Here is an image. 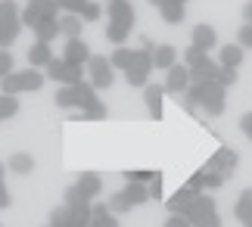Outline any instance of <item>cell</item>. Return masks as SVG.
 Masks as SVG:
<instances>
[{
  "instance_id": "cell-1",
  "label": "cell",
  "mask_w": 252,
  "mask_h": 227,
  "mask_svg": "<svg viewBox=\"0 0 252 227\" xmlns=\"http://www.w3.org/2000/svg\"><path fill=\"white\" fill-rule=\"evenodd\" d=\"M47 81V75L41 72V68H34V65H28L22 68V72H9L6 78H0V94H28V91H41Z\"/></svg>"
},
{
  "instance_id": "cell-2",
  "label": "cell",
  "mask_w": 252,
  "mask_h": 227,
  "mask_svg": "<svg viewBox=\"0 0 252 227\" xmlns=\"http://www.w3.org/2000/svg\"><path fill=\"white\" fill-rule=\"evenodd\" d=\"M22 28H25V22H22L19 3L16 0H0V50H9Z\"/></svg>"
},
{
  "instance_id": "cell-3",
  "label": "cell",
  "mask_w": 252,
  "mask_h": 227,
  "mask_svg": "<svg viewBox=\"0 0 252 227\" xmlns=\"http://www.w3.org/2000/svg\"><path fill=\"white\" fill-rule=\"evenodd\" d=\"M187 221L193 227H221V215L215 209V199H209L206 193H199L193 205L187 209Z\"/></svg>"
},
{
  "instance_id": "cell-4",
  "label": "cell",
  "mask_w": 252,
  "mask_h": 227,
  "mask_svg": "<svg viewBox=\"0 0 252 227\" xmlns=\"http://www.w3.org/2000/svg\"><path fill=\"white\" fill-rule=\"evenodd\" d=\"M153 50H134V59H131V65L125 68V78H128V84L131 87H147L150 84V75H153Z\"/></svg>"
},
{
  "instance_id": "cell-5",
  "label": "cell",
  "mask_w": 252,
  "mask_h": 227,
  "mask_svg": "<svg viewBox=\"0 0 252 227\" xmlns=\"http://www.w3.org/2000/svg\"><path fill=\"white\" fill-rule=\"evenodd\" d=\"M44 75L53 78L56 84H81V81H84V65H78V63H65L63 56H60V59L53 56L50 63H47Z\"/></svg>"
},
{
  "instance_id": "cell-6",
  "label": "cell",
  "mask_w": 252,
  "mask_h": 227,
  "mask_svg": "<svg viewBox=\"0 0 252 227\" xmlns=\"http://www.w3.org/2000/svg\"><path fill=\"white\" fill-rule=\"evenodd\" d=\"M87 81H91L96 91L112 87L115 68H112V63H109V56H91V59H87Z\"/></svg>"
},
{
  "instance_id": "cell-7",
  "label": "cell",
  "mask_w": 252,
  "mask_h": 227,
  "mask_svg": "<svg viewBox=\"0 0 252 227\" xmlns=\"http://www.w3.org/2000/svg\"><path fill=\"white\" fill-rule=\"evenodd\" d=\"M56 16H60V3H56V0H28V6L22 9V22H25V28H32V32H34L37 22L56 19Z\"/></svg>"
},
{
  "instance_id": "cell-8",
  "label": "cell",
  "mask_w": 252,
  "mask_h": 227,
  "mask_svg": "<svg viewBox=\"0 0 252 227\" xmlns=\"http://www.w3.org/2000/svg\"><path fill=\"white\" fill-rule=\"evenodd\" d=\"M193 84V78H190V68L184 65V63H174L168 68V75H165V94H174V97H184L187 94V87Z\"/></svg>"
},
{
  "instance_id": "cell-9",
  "label": "cell",
  "mask_w": 252,
  "mask_h": 227,
  "mask_svg": "<svg viewBox=\"0 0 252 227\" xmlns=\"http://www.w3.org/2000/svg\"><path fill=\"white\" fill-rule=\"evenodd\" d=\"M63 59H65V63H78V65H84L87 59H91V47H87L84 37H65Z\"/></svg>"
},
{
  "instance_id": "cell-10",
  "label": "cell",
  "mask_w": 252,
  "mask_h": 227,
  "mask_svg": "<svg viewBox=\"0 0 252 227\" xmlns=\"http://www.w3.org/2000/svg\"><path fill=\"white\" fill-rule=\"evenodd\" d=\"M187 68H190V78H193V84H199V81H218L221 63H215V59H209V56H202L196 65H187Z\"/></svg>"
},
{
  "instance_id": "cell-11",
  "label": "cell",
  "mask_w": 252,
  "mask_h": 227,
  "mask_svg": "<svg viewBox=\"0 0 252 227\" xmlns=\"http://www.w3.org/2000/svg\"><path fill=\"white\" fill-rule=\"evenodd\" d=\"M196 196H199V193L193 190V187L184 184L181 190H174L171 199H165V205H168V212H171V215H187V209L193 205V199H196Z\"/></svg>"
},
{
  "instance_id": "cell-12",
  "label": "cell",
  "mask_w": 252,
  "mask_h": 227,
  "mask_svg": "<svg viewBox=\"0 0 252 227\" xmlns=\"http://www.w3.org/2000/svg\"><path fill=\"white\" fill-rule=\"evenodd\" d=\"M209 165H212V168H218L221 174H230V171H234L237 165H240V156L230 150V146H218L215 156L209 159Z\"/></svg>"
},
{
  "instance_id": "cell-13",
  "label": "cell",
  "mask_w": 252,
  "mask_h": 227,
  "mask_svg": "<svg viewBox=\"0 0 252 227\" xmlns=\"http://www.w3.org/2000/svg\"><path fill=\"white\" fill-rule=\"evenodd\" d=\"M162 97H165V87H159V84L143 87V100H147V112L153 122H162Z\"/></svg>"
},
{
  "instance_id": "cell-14",
  "label": "cell",
  "mask_w": 252,
  "mask_h": 227,
  "mask_svg": "<svg viewBox=\"0 0 252 227\" xmlns=\"http://www.w3.org/2000/svg\"><path fill=\"white\" fill-rule=\"evenodd\" d=\"M109 22H122V25H131L134 28L137 16H134L131 0H109Z\"/></svg>"
},
{
  "instance_id": "cell-15",
  "label": "cell",
  "mask_w": 252,
  "mask_h": 227,
  "mask_svg": "<svg viewBox=\"0 0 252 227\" xmlns=\"http://www.w3.org/2000/svg\"><path fill=\"white\" fill-rule=\"evenodd\" d=\"M193 47H199V50H206V53L215 50V47H218V32L212 25H206V22L196 25V28H193Z\"/></svg>"
},
{
  "instance_id": "cell-16",
  "label": "cell",
  "mask_w": 252,
  "mask_h": 227,
  "mask_svg": "<svg viewBox=\"0 0 252 227\" xmlns=\"http://www.w3.org/2000/svg\"><path fill=\"white\" fill-rule=\"evenodd\" d=\"M75 187H78L87 199H96V196L103 193V181H100V174H94V171H81L78 181H75Z\"/></svg>"
},
{
  "instance_id": "cell-17",
  "label": "cell",
  "mask_w": 252,
  "mask_h": 227,
  "mask_svg": "<svg viewBox=\"0 0 252 227\" xmlns=\"http://www.w3.org/2000/svg\"><path fill=\"white\" fill-rule=\"evenodd\" d=\"M234 215L243 227H252V187H246V190L240 193V199L234 205Z\"/></svg>"
},
{
  "instance_id": "cell-18",
  "label": "cell",
  "mask_w": 252,
  "mask_h": 227,
  "mask_svg": "<svg viewBox=\"0 0 252 227\" xmlns=\"http://www.w3.org/2000/svg\"><path fill=\"white\" fill-rule=\"evenodd\" d=\"M53 59V50H50V44H44V41H34L32 47H28V63H32L34 68H47V63Z\"/></svg>"
},
{
  "instance_id": "cell-19",
  "label": "cell",
  "mask_w": 252,
  "mask_h": 227,
  "mask_svg": "<svg viewBox=\"0 0 252 227\" xmlns=\"http://www.w3.org/2000/svg\"><path fill=\"white\" fill-rule=\"evenodd\" d=\"M174 63H178V50H174L171 44H159V47H153V65H156V68H165V72H168Z\"/></svg>"
},
{
  "instance_id": "cell-20",
  "label": "cell",
  "mask_w": 252,
  "mask_h": 227,
  "mask_svg": "<svg viewBox=\"0 0 252 227\" xmlns=\"http://www.w3.org/2000/svg\"><path fill=\"white\" fill-rule=\"evenodd\" d=\"M63 32H60V16L56 19H44V22H37L34 25V37L37 41H44V44H50L53 37H60Z\"/></svg>"
},
{
  "instance_id": "cell-21",
  "label": "cell",
  "mask_w": 252,
  "mask_h": 227,
  "mask_svg": "<svg viewBox=\"0 0 252 227\" xmlns=\"http://www.w3.org/2000/svg\"><path fill=\"white\" fill-rule=\"evenodd\" d=\"M53 103L60 106V109H72V106H78V91H75V84H60V87H56Z\"/></svg>"
},
{
  "instance_id": "cell-22",
  "label": "cell",
  "mask_w": 252,
  "mask_h": 227,
  "mask_svg": "<svg viewBox=\"0 0 252 227\" xmlns=\"http://www.w3.org/2000/svg\"><path fill=\"white\" fill-rule=\"evenodd\" d=\"M81 28H84V19L78 13H63L60 16V32L65 37H81Z\"/></svg>"
},
{
  "instance_id": "cell-23",
  "label": "cell",
  "mask_w": 252,
  "mask_h": 227,
  "mask_svg": "<svg viewBox=\"0 0 252 227\" xmlns=\"http://www.w3.org/2000/svg\"><path fill=\"white\" fill-rule=\"evenodd\" d=\"M218 63L230 65V68H240V63H243V47H240V44H224L218 50Z\"/></svg>"
},
{
  "instance_id": "cell-24",
  "label": "cell",
  "mask_w": 252,
  "mask_h": 227,
  "mask_svg": "<svg viewBox=\"0 0 252 227\" xmlns=\"http://www.w3.org/2000/svg\"><path fill=\"white\" fill-rule=\"evenodd\" d=\"M184 13H187L184 0H168L165 6H159V16L165 19L168 25H178V22H184Z\"/></svg>"
},
{
  "instance_id": "cell-25",
  "label": "cell",
  "mask_w": 252,
  "mask_h": 227,
  "mask_svg": "<svg viewBox=\"0 0 252 227\" xmlns=\"http://www.w3.org/2000/svg\"><path fill=\"white\" fill-rule=\"evenodd\" d=\"M91 227H119V215H112L106 202H96L94 205V221H91Z\"/></svg>"
},
{
  "instance_id": "cell-26",
  "label": "cell",
  "mask_w": 252,
  "mask_h": 227,
  "mask_svg": "<svg viewBox=\"0 0 252 227\" xmlns=\"http://www.w3.org/2000/svg\"><path fill=\"white\" fill-rule=\"evenodd\" d=\"M125 196L131 199V205H143V202H150V184L128 181V187H125Z\"/></svg>"
},
{
  "instance_id": "cell-27",
  "label": "cell",
  "mask_w": 252,
  "mask_h": 227,
  "mask_svg": "<svg viewBox=\"0 0 252 227\" xmlns=\"http://www.w3.org/2000/svg\"><path fill=\"white\" fill-rule=\"evenodd\" d=\"M9 171H13V174H32L34 171V156L13 153V156H9Z\"/></svg>"
},
{
  "instance_id": "cell-28",
  "label": "cell",
  "mask_w": 252,
  "mask_h": 227,
  "mask_svg": "<svg viewBox=\"0 0 252 227\" xmlns=\"http://www.w3.org/2000/svg\"><path fill=\"white\" fill-rule=\"evenodd\" d=\"M196 171H199V177H202V187H206V190H218V187L224 184V177H227V174H221L218 168H212L209 162L202 165V168H196Z\"/></svg>"
},
{
  "instance_id": "cell-29",
  "label": "cell",
  "mask_w": 252,
  "mask_h": 227,
  "mask_svg": "<svg viewBox=\"0 0 252 227\" xmlns=\"http://www.w3.org/2000/svg\"><path fill=\"white\" fill-rule=\"evenodd\" d=\"M134 32L131 25H122V22H109L106 25V41L109 44H115V47H122L125 41H128V34Z\"/></svg>"
},
{
  "instance_id": "cell-30",
  "label": "cell",
  "mask_w": 252,
  "mask_h": 227,
  "mask_svg": "<svg viewBox=\"0 0 252 227\" xmlns=\"http://www.w3.org/2000/svg\"><path fill=\"white\" fill-rule=\"evenodd\" d=\"M131 59H134V50H128V47H115V50H112V56H109V63H112V68H115V72H125V68H128L131 65Z\"/></svg>"
},
{
  "instance_id": "cell-31",
  "label": "cell",
  "mask_w": 252,
  "mask_h": 227,
  "mask_svg": "<svg viewBox=\"0 0 252 227\" xmlns=\"http://www.w3.org/2000/svg\"><path fill=\"white\" fill-rule=\"evenodd\" d=\"M75 91H78V109H87V106H94V103H96V87H94L91 81L75 84Z\"/></svg>"
},
{
  "instance_id": "cell-32",
  "label": "cell",
  "mask_w": 252,
  "mask_h": 227,
  "mask_svg": "<svg viewBox=\"0 0 252 227\" xmlns=\"http://www.w3.org/2000/svg\"><path fill=\"white\" fill-rule=\"evenodd\" d=\"M106 205H109V212H112V215H125V212H131V209H134V205H131V199L125 196V190L112 193V196H109V202H106Z\"/></svg>"
},
{
  "instance_id": "cell-33",
  "label": "cell",
  "mask_w": 252,
  "mask_h": 227,
  "mask_svg": "<svg viewBox=\"0 0 252 227\" xmlns=\"http://www.w3.org/2000/svg\"><path fill=\"white\" fill-rule=\"evenodd\" d=\"M19 112V100L13 94H0V122H3V118H13Z\"/></svg>"
},
{
  "instance_id": "cell-34",
  "label": "cell",
  "mask_w": 252,
  "mask_h": 227,
  "mask_svg": "<svg viewBox=\"0 0 252 227\" xmlns=\"http://www.w3.org/2000/svg\"><path fill=\"white\" fill-rule=\"evenodd\" d=\"M78 118H84V122H103V118H106V106H103L100 100H96L94 106L81 109V115H78Z\"/></svg>"
},
{
  "instance_id": "cell-35",
  "label": "cell",
  "mask_w": 252,
  "mask_h": 227,
  "mask_svg": "<svg viewBox=\"0 0 252 227\" xmlns=\"http://www.w3.org/2000/svg\"><path fill=\"white\" fill-rule=\"evenodd\" d=\"M63 202H69V205H91V199H87V196H84V193H81L75 184H72L69 190L63 193Z\"/></svg>"
},
{
  "instance_id": "cell-36",
  "label": "cell",
  "mask_w": 252,
  "mask_h": 227,
  "mask_svg": "<svg viewBox=\"0 0 252 227\" xmlns=\"http://www.w3.org/2000/svg\"><path fill=\"white\" fill-rule=\"evenodd\" d=\"M103 16V9H100V3H94V0H87V6L81 9V19L84 22H96V19Z\"/></svg>"
},
{
  "instance_id": "cell-37",
  "label": "cell",
  "mask_w": 252,
  "mask_h": 227,
  "mask_svg": "<svg viewBox=\"0 0 252 227\" xmlns=\"http://www.w3.org/2000/svg\"><path fill=\"white\" fill-rule=\"evenodd\" d=\"M237 68H230V65H221V72H218V84H224V87H230V84H237Z\"/></svg>"
},
{
  "instance_id": "cell-38",
  "label": "cell",
  "mask_w": 252,
  "mask_h": 227,
  "mask_svg": "<svg viewBox=\"0 0 252 227\" xmlns=\"http://www.w3.org/2000/svg\"><path fill=\"white\" fill-rule=\"evenodd\" d=\"M56 3H60L63 13H78L81 16V9L87 6V0H56Z\"/></svg>"
},
{
  "instance_id": "cell-39",
  "label": "cell",
  "mask_w": 252,
  "mask_h": 227,
  "mask_svg": "<svg viewBox=\"0 0 252 227\" xmlns=\"http://www.w3.org/2000/svg\"><path fill=\"white\" fill-rule=\"evenodd\" d=\"M125 174V181H140V184H150L153 177H156L159 171H122Z\"/></svg>"
},
{
  "instance_id": "cell-40",
  "label": "cell",
  "mask_w": 252,
  "mask_h": 227,
  "mask_svg": "<svg viewBox=\"0 0 252 227\" xmlns=\"http://www.w3.org/2000/svg\"><path fill=\"white\" fill-rule=\"evenodd\" d=\"M237 44L243 47V50H249V47H252V25H249V22L237 32Z\"/></svg>"
},
{
  "instance_id": "cell-41",
  "label": "cell",
  "mask_w": 252,
  "mask_h": 227,
  "mask_svg": "<svg viewBox=\"0 0 252 227\" xmlns=\"http://www.w3.org/2000/svg\"><path fill=\"white\" fill-rule=\"evenodd\" d=\"M202 56H209V53H206V50H199V47H193V44H190V50L184 53V65H196V63H199Z\"/></svg>"
},
{
  "instance_id": "cell-42",
  "label": "cell",
  "mask_w": 252,
  "mask_h": 227,
  "mask_svg": "<svg viewBox=\"0 0 252 227\" xmlns=\"http://www.w3.org/2000/svg\"><path fill=\"white\" fill-rule=\"evenodd\" d=\"M9 72H13V53L0 50V78H6Z\"/></svg>"
},
{
  "instance_id": "cell-43",
  "label": "cell",
  "mask_w": 252,
  "mask_h": 227,
  "mask_svg": "<svg viewBox=\"0 0 252 227\" xmlns=\"http://www.w3.org/2000/svg\"><path fill=\"white\" fill-rule=\"evenodd\" d=\"M162 193H165V184H162V174H156L150 181V199H162Z\"/></svg>"
},
{
  "instance_id": "cell-44",
  "label": "cell",
  "mask_w": 252,
  "mask_h": 227,
  "mask_svg": "<svg viewBox=\"0 0 252 227\" xmlns=\"http://www.w3.org/2000/svg\"><path fill=\"white\" fill-rule=\"evenodd\" d=\"M162 227H193V224L187 221V215H168V221Z\"/></svg>"
},
{
  "instance_id": "cell-45",
  "label": "cell",
  "mask_w": 252,
  "mask_h": 227,
  "mask_svg": "<svg viewBox=\"0 0 252 227\" xmlns=\"http://www.w3.org/2000/svg\"><path fill=\"white\" fill-rule=\"evenodd\" d=\"M240 131H243V137H246V140H252V112L240 115Z\"/></svg>"
},
{
  "instance_id": "cell-46",
  "label": "cell",
  "mask_w": 252,
  "mask_h": 227,
  "mask_svg": "<svg viewBox=\"0 0 252 227\" xmlns=\"http://www.w3.org/2000/svg\"><path fill=\"white\" fill-rule=\"evenodd\" d=\"M9 202H13V196H9V187L0 181V209H9Z\"/></svg>"
},
{
  "instance_id": "cell-47",
  "label": "cell",
  "mask_w": 252,
  "mask_h": 227,
  "mask_svg": "<svg viewBox=\"0 0 252 227\" xmlns=\"http://www.w3.org/2000/svg\"><path fill=\"white\" fill-rule=\"evenodd\" d=\"M243 19H246V22L252 25V0H249V3H246V6H243Z\"/></svg>"
},
{
  "instance_id": "cell-48",
  "label": "cell",
  "mask_w": 252,
  "mask_h": 227,
  "mask_svg": "<svg viewBox=\"0 0 252 227\" xmlns=\"http://www.w3.org/2000/svg\"><path fill=\"white\" fill-rule=\"evenodd\" d=\"M150 3H153V6H156V9H159V6H165V3H168V0H150Z\"/></svg>"
},
{
  "instance_id": "cell-49",
  "label": "cell",
  "mask_w": 252,
  "mask_h": 227,
  "mask_svg": "<svg viewBox=\"0 0 252 227\" xmlns=\"http://www.w3.org/2000/svg\"><path fill=\"white\" fill-rule=\"evenodd\" d=\"M3 174H6V165H3V162H0V181H3Z\"/></svg>"
},
{
  "instance_id": "cell-50",
  "label": "cell",
  "mask_w": 252,
  "mask_h": 227,
  "mask_svg": "<svg viewBox=\"0 0 252 227\" xmlns=\"http://www.w3.org/2000/svg\"><path fill=\"white\" fill-rule=\"evenodd\" d=\"M47 227H53V224H47Z\"/></svg>"
},
{
  "instance_id": "cell-51",
  "label": "cell",
  "mask_w": 252,
  "mask_h": 227,
  "mask_svg": "<svg viewBox=\"0 0 252 227\" xmlns=\"http://www.w3.org/2000/svg\"><path fill=\"white\" fill-rule=\"evenodd\" d=\"M0 227H3V224H0Z\"/></svg>"
}]
</instances>
